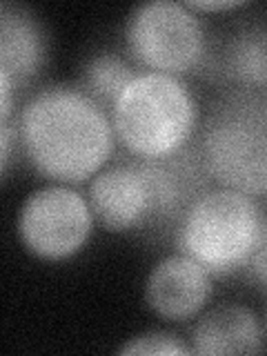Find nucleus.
Masks as SVG:
<instances>
[{"label":"nucleus","mask_w":267,"mask_h":356,"mask_svg":"<svg viewBox=\"0 0 267 356\" xmlns=\"http://www.w3.org/2000/svg\"><path fill=\"white\" fill-rule=\"evenodd\" d=\"M248 272L261 287L267 289V211L263 216V227H261V236L256 243V250L252 254V259L248 263Z\"/></svg>","instance_id":"obj_14"},{"label":"nucleus","mask_w":267,"mask_h":356,"mask_svg":"<svg viewBox=\"0 0 267 356\" xmlns=\"http://www.w3.org/2000/svg\"><path fill=\"white\" fill-rule=\"evenodd\" d=\"M140 70L131 58H125L118 51H100L87 58L81 72V85L85 92L92 96L98 105H103L107 111L116 103V98L125 89L131 78Z\"/></svg>","instance_id":"obj_12"},{"label":"nucleus","mask_w":267,"mask_h":356,"mask_svg":"<svg viewBox=\"0 0 267 356\" xmlns=\"http://www.w3.org/2000/svg\"><path fill=\"white\" fill-rule=\"evenodd\" d=\"M196 14H227V11H236L248 7V0H187Z\"/></svg>","instance_id":"obj_17"},{"label":"nucleus","mask_w":267,"mask_h":356,"mask_svg":"<svg viewBox=\"0 0 267 356\" xmlns=\"http://www.w3.org/2000/svg\"><path fill=\"white\" fill-rule=\"evenodd\" d=\"M118 356H192L194 350L183 337L170 330H147L122 341Z\"/></svg>","instance_id":"obj_13"},{"label":"nucleus","mask_w":267,"mask_h":356,"mask_svg":"<svg viewBox=\"0 0 267 356\" xmlns=\"http://www.w3.org/2000/svg\"><path fill=\"white\" fill-rule=\"evenodd\" d=\"M196 149L214 185L267 196V92L225 89L200 120Z\"/></svg>","instance_id":"obj_4"},{"label":"nucleus","mask_w":267,"mask_h":356,"mask_svg":"<svg viewBox=\"0 0 267 356\" xmlns=\"http://www.w3.org/2000/svg\"><path fill=\"white\" fill-rule=\"evenodd\" d=\"M18 85L5 70H0V122H9L16 111Z\"/></svg>","instance_id":"obj_15"},{"label":"nucleus","mask_w":267,"mask_h":356,"mask_svg":"<svg viewBox=\"0 0 267 356\" xmlns=\"http://www.w3.org/2000/svg\"><path fill=\"white\" fill-rule=\"evenodd\" d=\"M265 332H267V321H265Z\"/></svg>","instance_id":"obj_18"},{"label":"nucleus","mask_w":267,"mask_h":356,"mask_svg":"<svg viewBox=\"0 0 267 356\" xmlns=\"http://www.w3.org/2000/svg\"><path fill=\"white\" fill-rule=\"evenodd\" d=\"M47 63V33L33 11L20 5H0V70L16 85H27Z\"/></svg>","instance_id":"obj_11"},{"label":"nucleus","mask_w":267,"mask_h":356,"mask_svg":"<svg viewBox=\"0 0 267 356\" xmlns=\"http://www.w3.org/2000/svg\"><path fill=\"white\" fill-rule=\"evenodd\" d=\"M116 140L134 159L167 161L194 145L200 105L183 76L140 70L109 109Z\"/></svg>","instance_id":"obj_3"},{"label":"nucleus","mask_w":267,"mask_h":356,"mask_svg":"<svg viewBox=\"0 0 267 356\" xmlns=\"http://www.w3.org/2000/svg\"><path fill=\"white\" fill-rule=\"evenodd\" d=\"M267 332L259 314L243 303L205 307L189 332V345L198 356L261 354Z\"/></svg>","instance_id":"obj_9"},{"label":"nucleus","mask_w":267,"mask_h":356,"mask_svg":"<svg viewBox=\"0 0 267 356\" xmlns=\"http://www.w3.org/2000/svg\"><path fill=\"white\" fill-rule=\"evenodd\" d=\"M96 222L92 203L76 185L47 183L22 200L16 232L33 259L60 263L85 250Z\"/></svg>","instance_id":"obj_7"},{"label":"nucleus","mask_w":267,"mask_h":356,"mask_svg":"<svg viewBox=\"0 0 267 356\" xmlns=\"http://www.w3.org/2000/svg\"><path fill=\"white\" fill-rule=\"evenodd\" d=\"M211 292L214 276L183 252L163 256L145 278V305L167 323L196 318L207 307Z\"/></svg>","instance_id":"obj_8"},{"label":"nucleus","mask_w":267,"mask_h":356,"mask_svg":"<svg viewBox=\"0 0 267 356\" xmlns=\"http://www.w3.org/2000/svg\"><path fill=\"white\" fill-rule=\"evenodd\" d=\"M14 147H18V131L14 122H0V172L3 176L9 174L11 167V154Z\"/></svg>","instance_id":"obj_16"},{"label":"nucleus","mask_w":267,"mask_h":356,"mask_svg":"<svg viewBox=\"0 0 267 356\" xmlns=\"http://www.w3.org/2000/svg\"><path fill=\"white\" fill-rule=\"evenodd\" d=\"M16 131L25 161L49 183L92 181L118 147L109 111L78 83L40 87L20 107Z\"/></svg>","instance_id":"obj_1"},{"label":"nucleus","mask_w":267,"mask_h":356,"mask_svg":"<svg viewBox=\"0 0 267 356\" xmlns=\"http://www.w3.org/2000/svg\"><path fill=\"white\" fill-rule=\"evenodd\" d=\"M227 89L267 92V22L252 20L236 27L209 54L207 67Z\"/></svg>","instance_id":"obj_10"},{"label":"nucleus","mask_w":267,"mask_h":356,"mask_svg":"<svg viewBox=\"0 0 267 356\" xmlns=\"http://www.w3.org/2000/svg\"><path fill=\"white\" fill-rule=\"evenodd\" d=\"M214 183L196 145L167 161L109 163L89 181V203L98 225L114 234L176 225L192 200Z\"/></svg>","instance_id":"obj_2"},{"label":"nucleus","mask_w":267,"mask_h":356,"mask_svg":"<svg viewBox=\"0 0 267 356\" xmlns=\"http://www.w3.org/2000/svg\"><path fill=\"white\" fill-rule=\"evenodd\" d=\"M125 42L140 70L187 76L209 60V38L203 16L178 0H147L127 16Z\"/></svg>","instance_id":"obj_6"},{"label":"nucleus","mask_w":267,"mask_h":356,"mask_svg":"<svg viewBox=\"0 0 267 356\" xmlns=\"http://www.w3.org/2000/svg\"><path fill=\"white\" fill-rule=\"evenodd\" d=\"M263 216L265 209L259 198L211 185L178 218L176 250L192 256L214 278H227L248 270L261 236Z\"/></svg>","instance_id":"obj_5"}]
</instances>
